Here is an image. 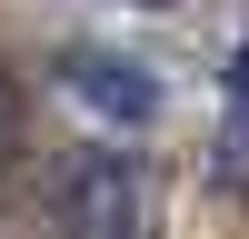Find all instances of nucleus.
<instances>
[{
  "label": "nucleus",
  "instance_id": "1",
  "mask_svg": "<svg viewBox=\"0 0 249 239\" xmlns=\"http://www.w3.org/2000/svg\"><path fill=\"white\" fill-rule=\"evenodd\" d=\"M50 239H150V170L120 150H90L50 189Z\"/></svg>",
  "mask_w": 249,
  "mask_h": 239
},
{
  "label": "nucleus",
  "instance_id": "2",
  "mask_svg": "<svg viewBox=\"0 0 249 239\" xmlns=\"http://www.w3.org/2000/svg\"><path fill=\"white\" fill-rule=\"evenodd\" d=\"M60 90L90 120H110V130H150L160 120V80L140 70L130 50H60Z\"/></svg>",
  "mask_w": 249,
  "mask_h": 239
},
{
  "label": "nucleus",
  "instance_id": "3",
  "mask_svg": "<svg viewBox=\"0 0 249 239\" xmlns=\"http://www.w3.org/2000/svg\"><path fill=\"white\" fill-rule=\"evenodd\" d=\"M219 179H249V40L230 50V120H219Z\"/></svg>",
  "mask_w": 249,
  "mask_h": 239
},
{
  "label": "nucleus",
  "instance_id": "4",
  "mask_svg": "<svg viewBox=\"0 0 249 239\" xmlns=\"http://www.w3.org/2000/svg\"><path fill=\"white\" fill-rule=\"evenodd\" d=\"M0 159H10V90H0Z\"/></svg>",
  "mask_w": 249,
  "mask_h": 239
},
{
  "label": "nucleus",
  "instance_id": "5",
  "mask_svg": "<svg viewBox=\"0 0 249 239\" xmlns=\"http://www.w3.org/2000/svg\"><path fill=\"white\" fill-rule=\"evenodd\" d=\"M140 10H170V0H140Z\"/></svg>",
  "mask_w": 249,
  "mask_h": 239
}]
</instances>
